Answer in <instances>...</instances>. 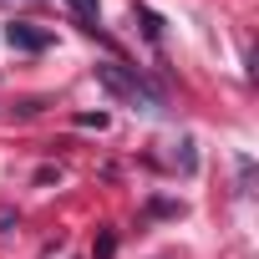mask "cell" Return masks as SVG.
<instances>
[{
  "instance_id": "cell-8",
  "label": "cell",
  "mask_w": 259,
  "mask_h": 259,
  "mask_svg": "<svg viewBox=\"0 0 259 259\" xmlns=\"http://www.w3.org/2000/svg\"><path fill=\"white\" fill-rule=\"evenodd\" d=\"M107 122H112L107 112H81L76 117V127H92V133H107Z\"/></svg>"
},
{
  "instance_id": "cell-3",
  "label": "cell",
  "mask_w": 259,
  "mask_h": 259,
  "mask_svg": "<svg viewBox=\"0 0 259 259\" xmlns=\"http://www.w3.org/2000/svg\"><path fill=\"white\" fill-rule=\"evenodd\" d=\"M66 6L76 11V26L87 31V36H97V41H107V46H117L107 31H102V6H97V0H66Z\"/></svg>"
},
{
  "instance_id": "cell-6",
  "label": "cell",
  "mask_w": 259,
  "mask_h": 259,
  "mask_svg": "<svg viewBox=\"0 0 259 259\" xmlns=\"http://www.w3.org/2000/svg\"><path fill=\"white\" fill-rule=\"evenodd\" d=\"M148 213L153 219H183V203L178 198H148Z\"/></svg>"
},
{
  "instance_id": "cell-2",
  "label": "cell",
  "mask_w": 259,
  "mask_h": 259,
  "mask_svg": "<svg viewBox=\"0 0 259 259\" xmlns=\"http://www.w3.org/2000/svg\"><path fill=\"white\" fill-rule=\"evenodd\" d=\"M51 31L46 26H36V21H6V46L11 51H26V56H41V51H51Z\"/></svg>"
},
{
  "instance_id": "cell-1",
  "label": "cell",
  "mask_w": 259,
  "mask_h": 259,
  "mask_svg": "<svg viewBox=\"0 0 259 259\" xmlns=\"http://www.w3.org/2000/svg\"><path fill=\"white\" fill-rule=\"evenodd\" d=\"M97 81H102L117 102H127V107H143V112H163V107H168V92H163L153 76H143L138 66H127V61H102V66H97Z\"/></svg>"
},
{
  "instance_id": "cell-10",
  "label": "cell",
  "mask_w": 259,
  "mask_h": 259,
  "mask_svg": "<svg viewBox=\"0 0 259 259\" xmlns=\"http://www.w3.org/2000/svg\"><path fill=\"white\" fill-rule=\"evenodd\" d=\"M21 224V213H16V203H0V234H11Z\"/></svg>"
},
{
  "instance_id": "cell-11",
  "label": "cell",
  "mask_w": 259,
  "mask_h": 259,
  "mask_svg": "<svg viewBox=\"0 0 259 259\" xmlns=\"http://www.w3.org/2000/svg\"><path fill=\"white\" fill-rule=\"evenodd\" d=\"M56 178H61V168H51V163H46V168H36V183H41V188H46V183H56Z\"/></svg>"
},
{
  "instance_id": "cell-7",
  "label": "cell",
  "mask_w": 259,
  "mask_h": 259,
  "mask_svg": "<svg viewBox=\"0 0 259 259\" xmlns=\"http://www.w3.org/2000/svg\"><path fill=\"white\" fill-rule=\"evenodd\" d=\"M112 254H117V234H112V229H102V234H97V244H92V259H112Z\"/></svg>"
},
{
  "instance_id": "cell-4",
  "label": "cell",
  "mask_w": 259,
  "mask_h": 259,
  "mask_svg": "<svg viewBox=\"0 0 259 259\" xmlns=\"http://www.w3.org/2000/svg\"><path fill=\"white\" fill-rule=\"evenodd\" d=\"M133 21H143V36H148L153 46H163V16H158V11H148V6H133Z\"/></svg>"
},
{
  "instance_id": "cell-5",
  "label": "cell",
  "mask_w": 259,
  "mask_h": 259,
  "mask_svg": "<svg viewBox=\"0 0 259 259\" xmlns=\"http://www.w3.org/2000/svg\"><path fill=\"white\" fill-rule=\"evenodd\" d=\"M173 163L183 168V178H193V173H198V153H193V138H183V143H178V153H173Z\"/></svg>"
},
{
  "instance_id": "cell-9",
  "label": "cell",
  "mask_w": 259,
  "mask_h": 259,
  "mask_svg": "<svg viewBox=\"0 0 259 259\" xmlns=\"http://www.w3.org/2000/svg\"><path fill=\"white\" fill-rule=\"evenodd\" d=\"M239 193H254V158H239Z\"/></svg>"
}]
</instances>
